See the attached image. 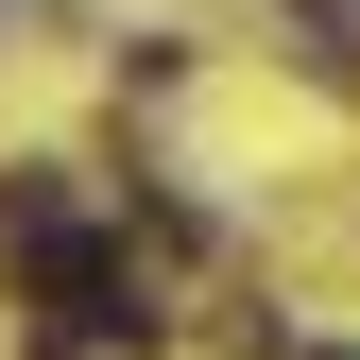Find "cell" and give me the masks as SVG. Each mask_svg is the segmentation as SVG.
Segmentation results:
<instances>
[]
</instances>
